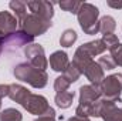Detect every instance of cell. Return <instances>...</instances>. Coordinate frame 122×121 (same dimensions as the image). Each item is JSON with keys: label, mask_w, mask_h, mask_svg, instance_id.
Instances as JSON below:
<instances>
[{"label": "cell", "mask_w": 122, "mask_h": 121, "mask_svg": "<svg viewBox=\"0 0 122 121\" xmlns=\"http://www.w3.org/2000/svg\"><path fill=\"white\" fill-rule=\"evenodd\" d=\"M13 74L16 80L24 81L34 88H44L48 81V74L43 70L34 68L29 63H20L14 67Z\"/></svg>", "instance_id": "6da1fadb"}, {"label": "cell", "mask_w": 122, "mask_h": 121, "mask_svg": "<svg viewBox=\"0 0 122 121\" xmlns=\"http://www.w3.org/2000/svg\"><path fill=\"white\" fill-rule=\"evenodd\" d=\"M78 23L80 27L85 34H97L99 31V10L95 4L92 3H82V6L80 7L78 13Z\"/></svg>", "instance_id": "7a4b0ae2"}, {"label": "cell", "mask_w": 122, "mask_h": 121, "mask_svg": "<svg viewBox=\"0 0 122 121\" xmlns=\"http://www.w3.org/2000/svg\"><path fill=\"white\" fill-rule=\"evenodd\" d=\"M101 94L102 98L118 103L121 100V93H122V74H111L107 76L102 83H101Z\"/></svg>", "instance_id": "3957f363"}, {"label": "cell", "mask_w": 122, "mask_h": 121, "mask_svg": "<svg viewBox=\"0 0 122 121\" xmlns=\"http://www.w3.org/2000/svg\"><path fill=\"white\" fill-rule=\"evenodd\" d=\"M19 26H20V30H23L24 33H27L29 36L37 37V36L44 34L46 31L53 26V23H51L50 20H44V19H41V17H38V16H36V14L29 13V14L19 23Z\"/></svg>", "instance_id": "277c9868"}, {"label": "cell", "mask_w": 122, "mask_h": 121, "mask_svg": "<svg viewBox=\"0 0 122 121\" xmlns=\"http://www.w3.org/2000/svg\"><path fill=\"white\" fill-rule=\"evenodd\" d=\"M24 56L29 61V64L33 66L34 68L46 71V68L48 67V60L46 57V53H44V49L41 44L31 43L29 46H26L24 47Z\"/></svg>", "instance_id": "5b68a950"}, {"label": "cell", "mask_w": 122, "mask_h": 121, "mask_svg": "<svg viewBox=\"0 0 122 121\" xmlns=\"http://www.w3.org/2000/svg\"><path fill=\"white\" fill-rule=\"evenodd\" d=\"M23 108L27 110V111H29L30 114H33V116L41 117V116H44V114L48 111L50 104H48V101H47V98H46L44 95L33 94V93H31L30 97L27 98V101L24 103Z\"/></svg>", "instance_id": "8992f818"}, {"label": "cell", "mask_w": 122, "mask_h": 121, "mask_svg": "<svg viewBox=\"0 0 122 121\" xmlns=\"http://www.w3.org/2000/svg\"><path fill=\"white\" fill-rule=\"evenodd\" d=\"M27 7L31 14H36L44 20H50L54 16V3L46 0H31L27 1Z\"/></svg>", "instance_id": "52a82bcc"}, {"label": "cell", "mask_w": 122, "mask_h": 121, "mask_svg": "<svg viewBox=\"0 0 122 121\" xmlns=\"http://www.w3.org/2000/svg\"><path fill=\"white\" fill-rule=\"evenodd\" d=\"M17 26H19V22L16 16H13L10 11H6V10L0 11V37L3 40H6L13 33H16Z\"/></svg>", "instance_id": "ba28073f"}, {"label": "cell", "mask_w": 122, "mask_h": 121, "mask_svg": "<svg viewBox=\"0 0 122 121\" xmlns=\"http://www.w3.org/2000/svg\"><path fill=\"white\" fill-rule=\"evenodd\" d=\"M34 37L29 36L27 33H24L23 30H17L16 33H13L10 37H7L4 40V49L9 50H14V49H20L23 46H29L33 43Z\"/></svg>", "instance_id": "9c48e42d"}, {"label": "cell", "mask_w": 122, "mask_h": 121, "mask_svg": "<svg viewBox=\"0 0 122 121\" xmlns=\"http://www.w3.org/2000/svg\"><path fill=\"white\" fill-rule=\"evenodd\" d=\"M102 97L99 86H82L80 87V104H92Z\"/></svg>", "instance_id": "30bf717a"}, {"label": "cell", "mask_w": 122, "mask_h": 121, "mask_svg": "<svg viewBox=\"0 0 122 121\" xmlns=\"http://www.w3.org/2000/svg\"><path fill=\"white\" fill-rule=\"evenodd\" d=\"M48 64L50 67L57 71V73H64L65 68L68 67L70 64V59H68V54L62 50H57L54 51L51 56H50V60H48Z\"/></svg>", "instance_id": "8fae6325"}, {"label": "cell", "mask_w": 122, "mask_h": 121, "mask_svg": "<svg viewBox=\"0 0 122 121\" xmlns=\"http://www.w3.org/2000/svg\"><path fill=\"white\" fill-rule=\"evenodd\" d=\"M10 86V90H9V97H10V100L11 101H14V103H17V104H20L21 107L24 105V103L27 101V98L30 97V91L27 90L24 86H21V84H9Z\"/></svg>", "instance_id": "7c38bea8"}, {"label": "cell", "mask_w": 122, "mask_h": 121, "mask_svg": "<svg viewBox=\"0 0 122 121\" xmlns=\"http://www.w3.org/2000/svg\"><path fill=\"white\" fill-rule=\"evenodd\" d=\"M84 76L87 77V80H90V83L92 86H101L102 80L105 78L104 70L99 67V64L97 61H92L91 64L87 67V70L84 71Z\"/></svg>", "instance_id": "4fadbf2b"}, {"label": "cell", "mask_w": 122, "mask_h": 121, "mask_svg": "<svg viewBox=\"0 0 122 121\" xmlns=\"http://www.w3.org/2000/svg\"><path fill=\"white\" fill-rule=\"evenodd\" d=\"M80 49L84 51V53H87L90 57H95V56H99V54H102L105 50H107V47H105V44L102 43V40L99 38V40H92V41H88V43H85V44H82V46H80Z\"/></svg>", "instance_id": "5bb4252c"}, {"label": "cell", "mask_w": 122, "mask_h": 121, "mask_svg": "<svg viewBox=\"0 0 122 121\" xmlns=\"http://www.w3.org/2000/svg\"><path fill=\"white\" fill-rule=\"evenodd\" d=\"M74 97H75L74 91H64V93H58V94H56L54 101H56L57 107H60V108H62V110H65V108L71 107Z\"/></svg>", "instance_id": "9a60e30c"}, {"label": "cell", "mask_w": 122, "mask_h": 121, "mask_svg": "<svg viewBox=\"0 0 122 121\" xmlns=\"http://www.w3.org/2000/svg\"><path fill=\"white\" fill-rule=\"evenodd\" d=\"M9 7L14 11V14H16V19H17V22L20 23L29 13H27V3H24V1H20V0H13V1H10L9 3Z\"/></svg>", "instance_id": "2e32d148"}, {"label": "cell", "mask_w": 122, "mask_h": 121, "mask_svg": "<svg viewBox=\"0 0 122 121\" xmlns=\"http://www.w3.org/2000/svg\"><path fill=\"white\" fill-rule=\"evenodd\" d=\"M117 29V22L112 16H102L99 19V31L104 34H111Z\"/></svg>", "instance_id": "e0dca14e"}, {"label": "cell", "mask_w": 122, "mask_h": 121, "mask_svg": "<svg viewBox=\"0 0 122 121\" xmlns=\"http://www.w3.org/2000/svg\"><path fill=\"white\" fill-rule=\"evenodd\" d=\"M77 38H78L77 31L72 30V29H67V30L62 31V34H61L60 44L62 47H71V46L77 41Z\"/></svg>", "instance_id": "ac0fdd59"}, {"label": "cell", "mask_w": 122, "mask_h": 121, "mask_svg": "<svg viewBox=\"0 0 122 121\" xmlns=\"http://www.w3.org/2000/svg\"><path fill=\"white\" fill-rule=\"evenodd\" d=\"M23 114L16 108H6L0 113V121H21Z\"/></svg>", "instance_id": "d6986e66"}, {"label": "cell", "mask_w": 122, "mask_h": 121, "mask_svg": "<svg viewBox=\"0 0 122 121\" xmlns=\"http://www.w3.org/2000/svg\"><path fill=\"white\" fill-rule=\"evenodd\" d=\"M61 9L64 11H68V13H72V14H77L80 7L82 6V1H77V0H62L58 3Z\"/></svg>", "instance_id": "ffe728a7"}, {"label": "cell", "mask_w": 122, "mask_h": 121, "mask_svg": "<svg viewBox=\"0 0 122 121\" xmlns=\"http://www.w3.org/2000/svg\"><path fill=\"white\" fill-rule=\"evenodd\" d=\"M80 76H81V73L78 71V68L72 64V63H70L68 64V67L65 68V71L62 73V77L71 84V83H75L78 78H80Z\"/></svg>", "instance_id": "44dd1931"}, {"label": "cell", "mask_w": 122, "mask_h": 121, "mask_svg": "<svg viewBox=\"0 0 122 121\" xmlns=\"http://www.w3.org/2000/svg\"><path fill=\"white\" fill-rule=\"evenodd\" d=\"M102 43L105 44V47H107V50H112L117 44H119V40H118V36H115L114 33H111V34H102Z\"/></svg>", "instance_id": "7402d4cb"}, {"label": "cell", "mask_w": 122, "mask_h": 121, "mask_svg": "<svg viewBox=\"0 0 122 121\" xmlns=\"http://www.w3.org/2000/svg\"><path fill=\"white\" fill-rule=\"evenodd\" d=\"M97 63L99 64V67H101L102 70H114V68L117 67L115 61H114V59H112L111 56H101Z\"/></svg>", "instance_id": "603a6c76"}, {"label": "cell", "mask_w": 122, "mask_h": 121, "mask_svg": "<svg viewBox=\"0 0 122 121\" xmlns=\"http://www.w3.org/2000/svg\"><path fill=\"white\" fill-rule=\"evenodd\" d=\"M109 53H111L109 56L114 59L115 64H117V66H119V67H122V43L117 44V46H115Z\"/></svg>", "instance_id": "cb8c5ba5"}, {"label": "cell", "mask_w": 122, "mask_h": 121, "mask_svg": "<svg viewBox=\"0 0 122 121\" xmlns=\"http://www.w3.org/2000/svg\"><path fill=\"white\" fill-rule=\"evenodd\" d=\"M68 87H70V83H68L62 76L57 77V78L54 80V90L57 91V94H58V93H64V91H67L68 90Z\"/></svg>", "instance_id": "d4e9b609"}, {"label": "cell", "mask_w": 122, "mask_h": 121, "mask_svg": "<svg viewBox=\"0 0 122 121\" xmlns=\"http://www.w3.org/2000/svg\"><path fill=\"white\" fill-rule=\"evenodd\" d=\"M9 90H10L9 84H0V108H1V100L4 97H9Z\"/></svg>", "instance_id": "484cf974"}, {"label": "cell", "mask_w": 122, "mask_h": 121, "mask_svg": "<svg viewBox=\"0 0 122 121\" xmlns=\"http://www.w3.org/2000/svg\"><path fill=\"white\" fill-rule=\"evenodd\" d=\"M107 4L112 9H122V1H114V0H108Z\"/></svg>", "instance_id": "4316f807"}, {"label": "cell", "mask_w": 122, "mask_h": 121, "mask_svg": "<svg viewBox=\"0 0 122 121\" xmlns=\"http://www.w3.org/2000/svg\"><path fill=\"white\" fill-rule=\"evenodd\" d=\"M67 121H90V118H87V117H80V116H74V117H70Z\"/></svg>", "instance_id": "83f0119b"}, {"label": "cell", "mask_w": 122, "mask_h": 121, "mask_svg": "<svg viewBox=\"0 0 122 121\" xmlns=\"http://www.w3.org/2000/svg\"><path fill=\"white\" fill-rule=\"evenodd\" d=\"M33 121H56V117H47V116H41V117H38V118H36V120Z\"/></svg>", "instance_id": "f1b7e54d"}, {"label": "cell", "mask_w": 122, "mask_h": 121, "mask_svg": "<svg viewBox=\"0 0 122 121\" xmlns=\"http://www.w3.org/2000/svg\"><path fill=\"white\" fill-rule=\"evenodd\" d=\"M4 50V40L0 37V54H1V51Z\"/></svg>", "instance_id": "f546056e"}, {"label": "cell", "mask_w": 122, "mask_h": 121, "mask_svg": "<svg viewBox=\"0 0 122 121\" xmlns=\"http://www.w3.org/2000/svg\"><path fill=\"white\" fill-rule=\"evenodd\" d=\"M121 121H122V120H121Z\"/></svg>", "instance_id": "4dcf8cb0"}]
</instances>
